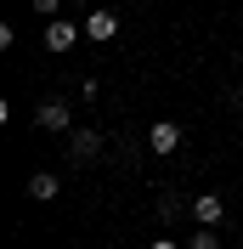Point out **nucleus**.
Returning a JSON list of instances; mask_svg holds the SVG:
<instances>
[{
	"label": "nucleus",
	"mask_w": 243,
	"mask_h": 249,
	"mask_svg": "<svg viewBox=\"0 0 243 249\" xmlns=\"http://www.w3.org/2000/svg\"><path fill=\"white\" fill-rule=\"evenodd\" d=\"M221 215H226V198H221V193L192 198V221H198V227H221Z\"/></svg>",
	"instance_id": "obj_6"
},
{
	"label": "nucleus",
	"mask_w": 243,
	"mask_h": 249,
	"mask_svg": "<svg viewBox=\"0 0 243 249\" xmlns=\"http://www.w3.org/2000/svg\"><path fill=\"white\" fill-rule=\"evenodd\" d=\"M34 124H40V130H68V124H74V113H68V102H62V96H46V102L34 108Z\"/></svg>",
	"instance_id": "obj_2"
},
{
	"label": "nucleus",
	"mask_w": 243,
	"mask_h": 249,
	"mask_svg": "<svg viewBox=\"0 0 243 249\" xmlns=\"http://www.w3.org/2000/svg\"><path fill=\"white\" fill-rule=\"evenodd\" d=\"M57 193H62V181H57L51 170H34V176H29V198H34V204H51Z\"/></svg>",
	"instance_id": "obj_7"
},
{
	"label": "nucleus",
	"mask_w": 243,
	"mask_h": 249,
	"mask_svg": "<svg viewBox=\"0 0 243 249\" xmlns=\"http://www.w3.org/2000/svg\"><path fill=\"white\" fill-rule=\"evenodd\" d=\"M147 249H187V244H175V238H158V244H147Z\"/></svg>",
	"instance_id": "obj_11"
},
{
	"label": "nucleus",
	"mask_w": 243,
	"mask_h": 249,
	"mask_svg": "<svg viewBox=\"0 0 243 249\" xmlns=\"http://www.w3.org/2000/svg\"><path fill=\"white\" fill-rule=\"evenodd\" d=\"M187 249H221V238H215V227H198V232L187 238Z\"/></svg>",
	"instance_id": "obj_9"
},
{
	"label": "nucleus",
	"mask_w": 243,
	"mask_h": 249,
	"mask_svg": "<svg viewBox=\"0 0 243 249\" xmlns=\"http://www.w3.org/2000/svg\"><path fill=\"white\" fill-rule=\"evenodd\" d=\"M181 210H192V204H181L175 193H158V221H175Z\"/></svg>",
	"instance_id": "obj_8"
},
{
	"label": "nucleus",
	"mask_w": 243,
	"mask_h": 249,
	"mask_svg": "<svg viewBox=\"0 0 243 249\" xmlns=\"http://www.w3.org/2000/svg\"><path fill=\"white\" fill-rule=\"evenodd\" d=\"M57 6H62V0H34V12H40V17H51V23H57Z\"/></svg>",
	"instance_id": "obj_10"
},
{
	"label": "nucleus",
	"mask_w": 243,
	"mask_h": 249,
	"mask_svg": "<svg viewBox=\"0 0 243 249\" xmlns=\"http://www.w3.org/2000/svg\"><path fill=\"white\" fill-rule=\"evenodd\" d=\"M113 34H119V12H113V6H96V12L85 17V40H96V46H107Z\"/></svg>",
	"instance_id": "obj_1"
},
{
	"label": "nucleus",
	"mask_w": 243,
	"mask_h": 249,
	"mask_svg": "<svg viewBox=\"0 0 243 249\" xmlns=\"http://www.w3.org/2000/svg\"><path fill=\"white\" fill-rule=\"evenodd\" d=\"M68 159H74V164H96V159H102V136H96V130H74V136H68Z\"/></svg>",
	"instance_id": "obj_3"
},
{
	"label": "nucleus",
	"mask_w": 243,
	"mask_h": 249,
	"mask_svg": "<svg viewBox=\"0 0 243 249\" xmlns=\"http://www.w3.org/2000/svg\"><path fill=\"white\" fill-rule=\"evenodd\" d=\"M74 46H79V23H68V17L46 23V51H74Z\"/></svg>",
	"instance_id": "obj_4"
},
{
	"label": "nucleus",
	"mask_w": 243,
	"mask_h": 249,
	"mask_svg": "<svg viewBox=\"0 0 243 249\" xmlns=\"http://www.w3.org/2000/svg\"><path fill=\"white\" fill-rule=\"evenodd\" d=\"M147 147H153V153H175V147H181V124H175V119H158L147 130Z\"/></svg>",
	"instance_id": "obj_5"
}]
</instances>
